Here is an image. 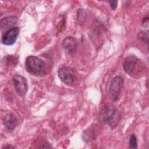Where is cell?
<instances>
[{
	"mask_svg": "<svg viewBox=\"0 0 149 149\" xmlns=\"http://www.w3.org/2000/svg\"><path fill=\"white\" fill-rule=\"evenodd\" d=\"M26 68L30 73L36 76H43L48 72L45 62L36 56H29L26 61Z\"/></svg>",
	"mask_w": 149,
	"mask_h": 149,
	"instance_id": "1",
	"label": "cell"
},
{
	"mask_svg": "<svg viewBox=\"0 0 149 149\" xmlns=\"http://www.w3.org/2000/svg\"><path fill=\"white\" fill-rule=\"evenodd\" d=\"M99 118L103 123L114 128L118 125L120 115L118 110L114 107L106 106L101 112Z\"/></svg>",
	"mask_w": 149,
	"mask_h": 149,
	"instance_id": "2",
	"label": "cell"
},
{
	"mask_svg": "<svg viewBox=\"0 0 149 149\" xmlns=\"http://www.w3.org/2000/svg\"><path fill=\"white\" fill-rule=\"evenodd\" d=\"M58 74L61 81L69 86H73L77 81V73L73 68L62 67L59 69Z\"/></svg>",
	"mask_w": 149,
	"mask_h": 149,
	"instance_id": "3",
	"label": "cell"
},
{
	"mask_svg": "<svg viewBox=\"0 0 149 149\" xmlns=\"http://www.w3.org/2000/svg\"><path fill=\"white\" fill-rule=\"evenodd\" d=\"M123 85V79L120 76H117L112 80L109 88V94L113 101H116L119 98Z\"/></svg>",
	"mask_w": 149,
	"mask_h": 149,
	"instance_id": "4",
	"label": "cell"
},
{
	"mask_svg": "<svg viewBox=\"0 0 149 149\" xmlns=\"http://www.w3.org/2000/svg\"><path fill=\"white\" fill-rule=\"evenodd\" d=\"M123 66L126 73L131 76L133 75L139 70L140 60L134 56H129L125 59Z\"/></svg>",
	"mask_w": 149,
	"mask_h": 149,
	"instance_id": "5",
	"label": "cell"
},
{
	"mask_svg": "<svg viewBox=\"0 0 149 149\" xmlns=\"http://www.w3.org/2000/svg\"><path fill=\"white\" fill-rule=\"evenodd\" d=\"M12 81L18 94L21 97H24L26 94L28 90L26 79L21 75L15 74L12 77Z\"/></svg>",
	"mask_w": 149,
	"mask_h": 149,
	"instance_id": "6",
	"label": "cell"
},
{
	"mask_svg": "<svg viewBox=\"0 0 149 149\" xmlns=\"http://www.w3.org/2000/svg\"><path fill=\"white\" fill-rule=\"evenodd\" d=\"M19 33L18 27H13L8 29L3 34L1 39L2 44L6 45H11L15 43Z\"/></svg>",
	"mask_w": 149,
	"mask_h": 149,
	"instance_id": "7",
	"label": "cell"
},
{
	"mask_svg": "<svg viewBox=\"0 0 149 149\" xmlns=\"http://www.w3.org/2000/svg\"><path fill=\"white\" fill-rule=\"evenodd\" d=\"M62 47L65 52L70 55L76 51L77 47V41L72 37H67L63 40Z\"/></svg>",
	"mask_w": 149,
	"mask_h": 149,
	"instance_id": "8",
	"label": "cell"
},
{
	"mask_svg": "<svg viewBox=\"0 0 149 149\" xmlns=\"http://www.w3.org/2000/svg\"><path fill=\"white\" fill-rule=\"evenodd\" d=\"M18 121L15 115L12 113L7 114L3 118V125L10 131H12L17 125Z\"/></svg>",
	"mask_w": 149,
	"mask_h": 149,
	"instance_id": "9",
	"label": "cell"
},
{
	"mask_svg": "<svg viewBox=\"0 0 149 149\" xmlns=\"http://www.w3.org/2000/svg\"><path fill=\"white\" fill-rule=\"evenodd\" d=\"M17 17L14 16H8L2 19L0 22L1 30L13 26L17 22Z\"/></svg>",
	"mask_w": 149,
	"mask_h": 149,
	"instance_id": "10",
	"label": "cell"
},
{
	"mask_svg": "<svg viewBox=\"0 0 149 149\" xmlns=\"http://www.w3.org/2000/svg\"><path fill=\"white\" fill-rule=\"evenodd\" d=\"M137 38L142 41L148 44V30H141L137 34Z\"/></svg>",
	"mask_w": 149,
	"mask_h": 149,
	"instance_id": "11",
	"label": "cell"
},
{
	"mask_svg": "<svg viewBox=\"0 0 149 149\" xmlns=\"http://www.w3.org/2000/svg\"><path fill=\"white\" fill-rule=\"evenodd\" d=\"M86 16H87L86 12L84 10H83L82 9H80L78 10V11H77V20L80 24L84 23V20L86 19Z\"/></svg>",
	"mask_w": 149,
	"mask_h": 149,
	"instance_id": "12",
	"label": "cell"
},
{
	"mask_svg": "<svg viewBox=\"0 0 149 149\" xmlns=\"http://www.w3.org/2000/svg\"><path fill=\"white\" fill-rule=\"evenodd\" d=\"M129 148H137V141L135 134H132L129 139Z\"/></svg>",
	"mask_w": 149,
	"mask_h": 149,
	"instance_id": "13",
	"label": "cell"
},
{
	"mask_svg": "<svg viewBox=\"0 0 149 149\" xmlns=\"http://www.w3.org/2000/svg\"><path fill=\"white\" fill-rule=\"evenodd\" d=\"M108 2L112 10H115L118 4L117 1H109Z\"/></svg>",
	"mask_w": 149,
	"mask_h": 149,
	"instance_id": "14",
	"label": "cell"
},
{
	"mask_svg": "<svg viewBox=\"0 0 149 149\" xmlns=\"http://www.w3.org/2000/svg\"><path fill=\"white\" fill-rule=\"evenodd\" d=\"M143 26L145 28H148V17H146L143 19Z\"/></svg>",
	"mask_w": 149,
	"mask_h": 149,
	"instance_id": "15",
	"label": "cell"
}]
</instances>
